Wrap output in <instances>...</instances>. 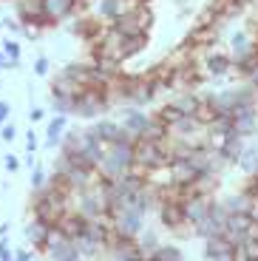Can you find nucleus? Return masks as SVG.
<instances>
[{
	"label": "nucleus",
	"instance_id": "09e8293b",
	"mask_svg": "<svg viewBox=\"0 0 258 261\" xmlns=\"http://www.w3.org/2000/svg\"><path fill=\"white\" fill-rule=\"evenodd\" d=\"M230 258H233V261H250V255H247V250H244V244H239V247H233V253H230Z\"/></svg>",
	"mask_w": 258,
	"mask_h": 261
},
{
	"label": "nucleus",
	"instance_id": "bf43d9fd",
	"mask_svg": "<svg viewBox=\"0 0 258 261\" xmlns=\"http://www.w3.org/2000/svg\"><path fill=\"white\" fill-rule=\"evenodd\" d=\"M77 3H88V0H77Z\"/></svg>",
	"mask_w": 258,
	"mask_h": 261
},
{
	"label": "nucleus",
	"instance_id": "f8f14e48",
	"mask_svg": "<svg viewBox=\"0 0 258 261\" xmlns=\"http://www.w3.org/2000/svg\"><path fill=\"white\" fill-rule=\"evenodd\" d=\"M43 3V14L51 20V26H57L60 20L71 17L77 9V0H40Z\"/></svg>",
	"mask_w": 258,
	"mask_h": 261
},
{
	"label": "nucleus",
	"instance_id": "0eeeda50",
	"mask_svg": "<svg viewBox=\"0 0 258 261\" xmlns=\"http://www.w3.org/2000/svg\"><path fill=\"white\" fill-rule=\"evenodd\" d=\"M230 119H233V130L239 137H252L258 130V108L255 105H239L230 111Z\"/></svg>",
	"mask_w": 258,
	"mask_h": 261
},
{
	"label": "nucleus",
	"instance_id": "0e129e2a",
	"mask_svg": "<svg viewBox=\"0 0 258 261\" xmlns=\"http://www.w3.org/2000/svg\"><path fill=\"white\" fill-rule=\"evenodd\" d=\"M32 261H34V258H32Z\"/></svg>",
	"mask_w": 258,
	"mask_h": 261
},
{
	"label": "nucleus",
	"instance_id": "ea45409f",
	"mask_svg": "<svg viewBox=\"0 0 258 261\" xmlns=\"http://www.w3.org/2000/svg\"><path fill=\"white\" fill-rule=\"evenodd\" d=\"M0 23H3V29H6L9 34H20V32H23V23H20L17 17H12V14H6V17H0Z\"/></svg>",
	"mask_w": 258,
	"mask_h": 261
},
{
	"label": "nucleus",
	"instance_id": "9d476101",
	"mask_svg": "<svg viewBox=\"0 0 258 261\" xmlns=\"http://www.w3.org/2000/svg\"><path fill=\"white\" fill-rule=\"evenodd\" d=\"M54 227H57L65 239H71V242H74L77 236L85 233V219L77 213V210H65V213L57 219V224H54Z\"/></svg>",
	"mask_w": 258,
	"mask_h": 261
},
{
	"label": "nucleus",
	"instance_id": "6e6552de",
	"mask_svg": "<svg viewBox=\"0 0 258 261\" xmlns=\"http://www.w3.org/2000/svg\"><path fill=\"white\" fill-rule=\"evenodd\" d=\"M159 219H162V227H168V230L187 227L185 204L176 202V199H162V202H159Z\"/></svg>",
	"mask_w": 258,
	"mask_h": 261
},
{
	"label": "nucleus",
	"instance_id": "c85d7f7f",
	"mask_svg": "<svg viewBox=\"0 0 258 261\" xmlns=\"http://www.w3.org/2000/svg\"><path fill=\"white\" fill-rule=\"evenodd\" d=\"M148 34H134V37H125V48H122V57L131 60L136 57L139 51H145V46H148Z\"/></svg>",
	"mask_w": 258,
	"mask_h": 261
},
{
	"label": "nucleus",
	"instance_id": "7ed1b4c3",
	"mask_svg": "<svg viewBox=\"0 0 258 261\" xmlns=\"http://www.w3.org/2000/svg\"><path fill=\"white\" fill-rule=\"evenodd\" d=\"M116 83H119V97L122 102H128V108H145L156 97L150 77H119Z\"/></svg>",
	"mask_w": 258,
	"mask_h": 261
},
{
	"label": "nucleus",
	"instance_id": "e2e57ef3",
	"mask_svg": "<svg viewBox=\"0 0 258 261\" xmlns=\"http://www.w3.org/2000/svg\"><path fill=\"white\" fill-rule=\"evenodd\" d=\"M0 3H3V0H0Z\"/></svg>",
	"mask_w": 258,
	"mask_h": 261
},
{
	"label": "nucleus",
	"instance_id": "a19ab883",
	"mask_svg": "<svg viewBox=\"0 0 258 261\" xmlns=\"http://www.w3.org/2000/svg\"><path fill=\"white\" fill-rule=\"evenodd\" d=\"M37 148H40V139L32 128V130H26V153H37Z\"/></svg>",
	"mask_w": 258,
	"mask_h": 261
},
{
	"label": "nucleus",
	"instance_id": "b1692460",
	"mask_svg": "<svg viewBox=\"0 0 258 261\" xmlns=\"http://www.w3.org/2000/svg\"><path fill=\"white\" fill-rule=\"evenodd\" d=\"M233 244L227 242L224 236H213V239H204V258H216V255H230Z\"/></svg>",
	"mask_w": 258,
	"mask_h": 261
},
{
	"label": "nucleus",
	"instance_id": "79ce46f5",
	"mask_svg": "<svg viewBox=\"0 0 258 261\" xmlns=\"http://www.w3.org/2000/svg\"><path fill=\"white\" fill-rule=\"evenodd\" d=\"M43 119H45V108H40V105H32V108H29V122L37 125V122H43Z\"/></svg>",
	"mask_w": 258,
	"mask_h": 261
},
{
	"label": "nucleus",
	"instance_id": "393cba45",
	"mask_svg": "<svg viewBox=\"0 0 258 261\" xmlns=\"http://www.w3.org/2000/svg\"><path fill=\"white\" fill-rule=\"evenodd\" d=\"M199 102H201V97L196 91H182L179 97L170 99V105H173L179 114H193L196 108H199Z\"/></svg>",
	"mask_w": 258,
	"mask_h": 261
},
{
	"label": "nucleus",
	"instance_id": "5701e85b",
	"mask_svg": "<svg viewBox=\"0 0 258 261\" xmlns=\"http://www.w3.org/2000/svg\"><path fill=\"white\" fill-rule=\"evenodd\" d=\"M244 148H247L244 137H239V134H230V137L224 139V145L219 148V153L227 159V162H239V156L244 153Z\"/></svg>",
	"mask_w": 258,
	"mask_h": 261
},
{
	"label": "nucleus",
	"instance_id": "3c124183",
	"mask_svg": "<svg viewBox=\"0 0 258 261\" xmlns=\"http://www.w3.org/2000/svg\"><path fill=\"white\" fill-rule=\"evenodd\" d=\"M247 190L258 199V173H252V176H250V188H247Z\"/></svg>",
	"mask_w": 258,
	"mask_h": 261
},
{
	"label": "nucleus",
	"instance_id": "cd10ccee",
	"mask_svg": "<svg viewBox=\"0 0 258 261\" xmlns=\"http://www.w3.org/2000/svg\"><path fill=\"white\" fill-rule=\"evenodd\" d=\"M122 12H125V3H122V0H99V3H97V17L116 20Z\"/></svg>",
	"mask_w": 258,
	"mask_h": 261
},
{
	"label": "nucleus",
	"instance_id": "6ab92c4d",
	"mask_svg": "<svg viewBox=\"0 0 258 261\" xmlns=\"http://www.w3.org/2000/svg\"><path fill=\"white\" fill-rule=\"evenodd\" d=\"M148 114L142 108H125V119H122V130L131 134V137H142L145 125H148Z\"/></svg>",
	"mask_w": 258,
	"mask_h": 261
},
{
	"label": "nucleus",
	"instance_id": "bb28decb",
	"mask_svg": "<svg viewBox=\"0 0 258 261\" xmlns=\"http://www.w3.org/2000/svg\"><path fill=\"white\" fill-rule=\"evenodd\" d=\"M236 165H239L244 173H250V176H252V173H258V145H247L244 153L239 156V162H236Z\"/></svg>",
	"mask_w": 258,
	"mask_h": 261
},
{
	"label": "nucleus",
	"instance_id": "f03ea898",
	"mask_svg": "<svg viewBox=\"0 0 258 261\" xmlns=\"http://www.w3.org/2000/svg\"><path fill=\"white\" fill-rule=\"evenodd\" d=\"M153 26V12H150L145 3H136V6L125 9L116 20H111V29L119 32L122 37H134V34H150Z\"/></svg>",
	"mask_w": 258,
	"mask_h": 261
},
{
	"label": "nucleus",
	"instance_id": "8fccbe9b",
	"mask_svg": "<svg viewBox=\"0 0 258 261\" xmlns=\"http://www.w3.org/2000/svg\"><path fill=\"white\" fill-rule=\"evenodd\" d=\"M247 85H250L252 91H258V68L252 74H247Z\"/></svg>",
	"mask_w": 258,
	"mask_h": 261
},
{
	"label": "nucleus",
	"instance_id": "c9c22d12",
	"mask_svg": "<svg viewBox=\"0 0 258 261\" xmlns=\"http://www.w3.org/2000/svg\"><path fill=\"white\" fill-rule=\"evenodd\" d=\"M45 185H48V176H45L43 165H37V168H32V193H37V190H43Z\"/></svg>",
	"mask_w": 258,
	"mask_h": 261
},
{
	"label": "nucleus",
	"instance_id": "4c0bfd02",
	"mask_svg": "<svg viewBox=\"0 0 258 261\" xmlns=\"http://www.w3.org/2000/svg\"><path fill=\"white\" fill-rule=\"evenodd\" d=\"M48 71H51V60L45 57V54H40V57L34 60V77H45Z\"/></svg>",
	"mask_w": 258,
	"mask_h": 261
},
{
	"label": "nucleus",
	"instance_id": "5fc2aeb1",
	"mask_svg": "<svg viewBox=\"0 0 258 261\" xmlns=\"http://www.w3.org/2000/svg\"><path fill=\"white\" fill-rule=\"evenodd\" d=\"M9 230H12V224H9V222L0 224V239H3V236H9Z\"/></svg>",
	"mask_w": 258,
	"mask_h": 261
},
{
	"label": "nucleus",
	"instance_id": "7c9ffc66",
	"mask_svg": "<svg viewBox=\"0 0 258 261\" xmlns=\"http://www.w3.org/2000/svg\"><path fill=\"white\" fill-rule=\"evenodd\" d=\"M136 239H139V244H136V247H139V253H142V255H153L156 247H159V236H156L153 230H148V233L142 230Z\"/></svg>",
	"mask_w": 258,
	"mask_h": 261
},
{
	"label": "nucleus",
	"instance_id": "f257e3e1",
	"mask_svg": "<svg viewBox=\"0 0 258 261\" xmlns=\"http://www.w3.org/2000/svg\"><path fill=\"white\" fill-rule=\"evenodd\" d=\"M134 139L136 137L125 134L122 139L105 145L102 159H99V165H97L99 176L102 179H116V176H122V173H128L131 165H134Z\"/></svg>",
	"mask_w": 258,
	"mask_h": 261
},
{
	"label": "nucleus",
	"instance_id": "4d7b16f0",
	"mask_svg": "<svg viewBox=\"0 0 258 261\" xmlns=\"http://www.w3.org/2000/svg\"><path fill=\"white\" fill-rule=\"evenodd\" d=\"M210 261H233L230 255H216V258H210Z\"/></svg>",
	"mask_w": 258,
	"mask_h": 261
},
{
	"label": "nucleus",
	"instance_id": "052dcab7",
	"mask_svg": "<svg viewBox=\"0 0 258 261\" xmlns=\"http://www.w3.org/2000/svg\"><path fill=\"white\" fill-rule=\"evenodd\" d=\"M0 88H3V80H0Z\"/></svg>",
	"mask_w": 258,
	"mask_h": 261
},
{
	"label": "nucleus",
	"instance_id": "c756f323",
	"mask_svg": "<svg viewBox=\"0 0 258 261\" xmlns=\"http://www.w3.org/2000/svg\"><path fill=\"white\" fill-rule=\"evenodd\" d=\"M150 261H185V255H182V250L176 244H159L156 253L150 255Z\"/></svg>",
	"mask_w": 258,
	"mask_h": 261
},
{
	"label": "nucleus",
	"instance_id": "f704fd0d",
	"mask_svg": "<svg viewBox=\"0 0 258 261\" xmlns=\"http://www.w3.org/2000/svg\"><path fill=\"white\" fill-rule=\"evenodd\" d=\"M156 117H159L162 119V122H165V125H168V128H170V125H173V122H179V117H185V114H179V111H176V108H173V105H165V108H159V114H156Z\"/></svg>",
	"mask_w": 258,
	"mask_h": 261
},
{
	"label": "nucleus",
	"instance_id": "c03bdc74",
	"mask_svg": "<svg viewBox=\"0 0 258 261\" xmlns=\"http://www.w3.org/2000/svg\"><path fill=\"white\" fill-rule=\"evenodd\" d=\"M14 258V253L9 250V236H3L0 239V261H12Z\"/></svg>",
	"mask_w": 258,
	"mask_h": 261
},
{
	"label": "nucleus",
	"instance_id": "680f3d73",
	"mask_svg": "<svg viewBox=\"0 0 258 261\" xmlns=\"http://www.w3.org/2000/svg\"><path fill=\"white\" fill-rule=\"evenodd\" d=\"M0 32H3V23H0Z\"/></svg>",
	"mask_w": 258,
	"mask_h": 261
},
{
	"label": "nucleus",
	"instance_id": "a878e982",
	"mask_svg": "<svg viewBox=\"0 0 258 261\" xmlns=\"http://www.w3.org/2000/svg\"><path fill=\"white\" fill-rule=\"evenodd\" d=\"M74 250H77L80 255H83V258H94V255H99V250H102V244L99 242H94V239H91V236H77V239H74Z\"/></svg>",
	"mask_w": 258,
	"mask_h": 261
},
{
	"label": "nucleus",
	"instance_id": "39448f33",
	"mask_svg": "<svg viewBox=\"0 0 258 261\" xmlns=\"http://www.w3.org/2000/svg\"><path fill=\"white\" fill-rule=\"evenodd\" d=\"M170 159H168V148L162 142H150V139L136 137L134 139V165L142 170H156V168H165Z\"/></svg>",
	"mask_w": 258,
	"mask_h": 261
},
{
	"label": "nucleus",
	"instance_id": "473e14b6",
	"mask_svg": "<svg viewBox=\"0 0 258 261\" xmlns=\"http://www.w3.org/2000/svg\"><path fill=\"white\" fill-rule=\"evenodd\" d=\"M0 51L6 54V60H23L20 54H23V46H20L14 37H6L3 43H0Z\"/></svg>",
	"mask_w": 258,
	"mask_h": 261
},
{
	"label": "nucleus",
	"instance_id": "864d4df0",
	"mask_svg": "<svg viewBox=\"0 0 258 261\" xmlns=\"http://www.w3.org/2000/svg\"><path fill=\"white\" fill-rule=\"evenodd\" d=\"M23 68V60H9L6 63V71H20Z\"/></svg>",
	"mask_w": 258,
	"mask_h": 261
},
{
	"label": "nucleus",
	"instance_id": "ddd939ff",
	"mask_svg": "<svg viewBox=\"0 0 258 261\" xmlns=\"http://www.w3.org/2000/svg\"><path fill=\"white\" fill-rule=\"evenodd\" d=\"M111 250V258L114 261H136L142 258V253H139V247H136L134 239H122V236H116L114 242L108 244Z\"/></svg>",
	"mask_w": 258,
	"mask_h": 261
},
{
	"label": "nucleus",
	"instance_id": "aec40b11",
	"mask_svg": "<svg viewBox=\"0 0 258 261\" xmlns=\"http://www.w3.org/2000/svg\"><path fill=\"white\" fill-rule=\"evenodd\" d=\"M83 91L77 80H71L65 71H60L57 77L51 80V97H77Z\"/></svg>",
	"mask_w": 258,
	"mask_h": 261
},
{
	"label": "nucleus",
	"instance_id": "423d86ee",
	"mask_svg": "<svg viewBox=\"0 0 258 261\" xmlns=\"http://www.w3.org/2000/svg\"><path fill=\"white\" fill-rule=\"evenodd\" d=\"M252 216L250 213H227L224 219V239L233 244V247H239V244H244L247 239H250V230H252Z\"/></svg>",
	"mask_w": 258,
	"mask_h": 261
},
{
	"label": "nucleus",
	"instance_id": "a211bd4d",
	"mask_svg": "<svg viewBox=\"0 0 258 261\" xmlns=\"http://www.w3.org/2000/svg\"><path fill=\"white\" fill-rule=\"evenodd\" d=\"M65 128H68V117H65V114H57L54 119H48V125H45V148L48 150L60 148Z\"/></svg>",
	"mask_w": 258,
	"mask_h": 261
},
{
	"label": "nucleus",
	"instance_id": "2f4dec72",
	"mask_svg": "<svg viewBox=\"0 0 258 261\" xmlns=\"http://www.w3.org/2000/svg\"><path fill=\"white\" fill-rule=\"evenodd\" d=\"M193 119H196V122H199V128H207V125H210V122H213V119H216V111H213V105L207 102L204 97H201L199 108H196V111H193Z\"/></svg>",
	"mask_w": 258,
	"mask_h": 261
},
{
	"label": "nucleus",
	"instance_id": "58836bf2",
	"mask_svg": "<svg viewBox=\"0 0 258 261\" xmlns=\"http://www.w3.org/2000/svg\"><path fill=\"white\" fill-rule=\"evenodd\" d=\"M0 139L12 145L14 139H17V125H14V122H3V125H0Z\"/></svg>",
	"mask_w": 258,
	"mask_h": 261
},
{
	"label": "nucleus",
	"instance_id": "1a4fd4ad",
	"mask_svg": "<svg viewBox=\"0 0 258 261\" xmlns=\"http://www.w3.org/2000/svg\"><path fill=\"white\" fill-rule=\"evenodd\" d=\"M255 51H258V43H255V40H250V34H247V32H236L230 37V54H227V57L233 60V65L241 63V60H247V57H252Z\"/></svg>",
	"mask_w": 258,
	"mask_h": 261
},
{
	"label": "nucleus",
	"instance_id": "dca6fc26",
	"mask_svg": "<svg viewBox=\"0 0 258 261\" xmlns=\"http://www.w3.org/2000/svg\"><path fill=\"white\" fill-rule=\"evenodd\" d=\"M48 230H51V224L34 219V222L26 224L23 236H26V242L32 244V250H45V244H48Z\"/></svg>",
	"mask_w": 258,
	"mask_h": 261
},
{
	"label": "nucleus",
	"instance_id": "72a5a7b5",
	"mask_svg": "<svg viewBox=\"0 0 258 261\" xmlns=\"http://www.w3.org/2000/svg\"><path fill=\"white\" fill-rule=\"evenodd\" d=\"M51 108H54V114H65V117H71L74 97H51Z\"/></svg>",
	"mask_w": 258,
	"mask_h": 261
},
{
	"label": "nucleus",
	"instance_id": "603ef678",
	"mask_svg": "<svg viewBox=\"0 0 258 261\" xmlns=\"http://www.w3.org/2000/svg\"><path fill=\"white\" fill-rule=\"evenodd\" d=\"M23 165H26V168H37V153H26V159H23Z\"/></svg>",
	"mask_w": 258,
	"mask_h": 261
},
{
	"label": "nucleus",
	"instance_id": "37998d69",
	"mask_svg": "<svg viewBox=\"0 0 258 261\" xmlns=\"http://www.w3.org/2000/svg\"><path fill=\"white\" fill-rule=\"evenodd\" d=\"M20 165H23V162H20L17 156H12V153H9V156H3V168H6V173H17Z\"/></svg>",
	"mask_w": 258,
	"mask_h": 261
},
{
	"label": "nucleus",
	"instance_id": "de8ad7c7",
	"mask_svg": "<svg viewBox=\"0 0 258 261\" xmlns=\"http://www.w3.org/2000/svg\"><path fill=\"white\" fill-rule=\"evenodd\" d=\"M9 117H12V102H6V99H0V125L9 122Z\"/></svg>",
	"mask_w": 258,
	"mask_h": 261
},
{
	"label": "nucleus",
	"instance_id": "412c9836",
	"mask_svg": "<svg viewBox=\"0 0 258 261\" xmlns=\"http://www.w3.org/2000/svg\"><path fill=\"white\" fill-rule=\"evenodd\" d=\"M230 68H233V60L227 57V54H210V57L204 60V77L221 80Z\"/></svg>",
	"mask_w": 258,
	"mask_h": 261
},
{
	"label": "nucleus",
	"instance_id": "4468645a",
	"mask_svg": "<svg viewBox=\"0 0 258 261\" xmlns=\"http://www.w3.org/2000/svg\"><path fill=\"white\" fill-rule=\"evenodd\" d=\"M182 204H185V219H187V224H199L201 219H207L210 196H187Z\"/></svg>",
	"mask_w": 258,
	"mask_h": 261
},
{
	"label": "nucleus",
	"instance_id": "49530a36",
	"mask_svg": "<svg viewBox=\"0 0 258 261\" xmlns=\"http://www.w3.org/2000/svg\"><path fill=\"white\" fill-rule=\"evenodd\" d=\"M40 34H43V29H37V26H23L20 37H26V40H40Z\"/></svg>",
	"mask_w": 258,
	"mask_h": 261
},
{
	"label": "nucleus",
	"instance_id": "9b49d317",
	"mask_svg": "<svg viewBox=\"0 0 258 261\" xmlns=\"http://www.w3.org/2000/svg\"><path fill=\"white\" fill-rule=\"evenodd\" d=\"M88 134H91V137H97L102 145H111V142H116V139L125 137L122 125L114 122V119H97V122H94V128H88Z\"/></svg>",
	"mask_w": 258,
	"mask_h": 261
},
{
	"label": "nucleus",
	"instance_id": "13d9d810",
	"mask_svg": "<svg viewBox=\"0 0 258 261\" xmlns=\"http://www.w3.org/2000/svg\"><path fill=\"white\" fill-rule=\"evenodd\" d=\"M250 216H252V222H258V204L252 207V213H250Z\"/></svg>",
	"mask_w": 258,
	"mask_h": 261
},
{
	"label": "nucleus",
	"instance_id": "f3484780",
	"mask_svg": "<svg viewBox=\"0 0 258 261\" xmlns=\"http://www.w3.org/2000/svg\"><path fill=\"white\" fill-rule=\"evenodd\" d=\"M168 173H170V182L173 185H190L199 173H196V168L187 159H170L168 162Z\"/></svg>",
	"mask_w": 258,
	"mask_h": 261
},
{
	"label": "nucleus",
	"instance_id": "a18cd8bd",
	"mask_svg": "<svg viewBox=\"0 0 258 261\" xmlns=\"http://www.w3.org/2000/svg\"><path fill=\"white\" fill-rule=\"evenodd\" d=\"M34 258V250L32 247H17L14 250V261H32Z\"/></svg>",
	"mask_w": 258,
	"mask_h": 261
},
{
	"label": "nucleus",
	"instance_id": "20e7f679",
	"mask_svg": "<svg viewBox=\"0 0 258 261\" xmlns=\"http://www.w3.org/2000/svg\"><path fill=\"white\" fill-rule=\"evenodd\" d=\"M111 105L108 91H97V88H83V91L74 97V111L71 117L80 119H99Z\"/></svg>",
	"mask_w": 258,
	"mask_h": 261
},
{
	"label": "nucleus",
	"instance_id": "e433bc0d",
	"mask_svg": "<svg viewBox=\"0 0 258 261\" xmlns=\"http://www.w3.org/2000/svg\"><path fill=\"white\" fill-rule=\"evenodd\" d=\"M71 168H74V162L65 156V153H60V156L54 159V173H57V176H65V173H68Z\"/></svg>",
	"mask_w": 258,
	"mask_h": 261
},
{
	"label": "nucleus",
	"instance_id": "6e6d98bb",
	"mask_svg": "<svg viewBox=\"0 0 258 261\" xmlns=\"http://www.w3.org/2000/svg\"><path fill=\"white\" fill-rule=\"evenodd\" d=\"M6 63H9V60H6V54L0 51V71H6Z\"/></svg>",
	"mask_w": 258,
	"mask_h": 261
},
{
	"label": "nucleus",
	"instance_id": "4be33fe9",
	"mask_svg": "<svg viewBox=\"0 0 258 261\" xmlns=\"http://www.w3.org/2000/svg\"><path fill=\"white\" fill-rule=\"evenodd\" d=\"M142 139H150V142H162V145H165L170 139V128L162 122L159 117H150L148 125H145V130H142Z\"/></svg>",
	"mask_w": 258,
	"mask_h": 261
},
{
	"label": "nucleus",
	"instance_id": "2eb2a0df",
	"mask_svg": "<svg viewBox=\"0 0 258 261\" xmlns=\"http://www.w3.org/2000/svg\"><path fill=\"white\" fill-rule=\"evenodd\" d=\"M227 213H252V207L258 204V199L250 193V190H241V193H233L227 199H221Z\"/></svg>",
	"mask_w": 258,
	"mask_h": 261
}]
</instances>
